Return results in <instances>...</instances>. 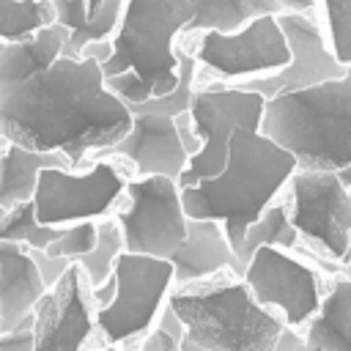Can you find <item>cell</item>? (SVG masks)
Masks as SVG:
<instances>
[{
  "label": "cell",
  "mask_w": 351,
  "mask_h": 351,
  "mask_svg": "<svg viewBox=\"0 0 351 351\" xmlns=\"http://www.w3.org/2000/svg\"><path fill=\"white\" fill-rule=\"evenodd\" d=\"M0 121L5 143L80 162L88 151L115 148L134 115L107 88L101 63L63 55L44 74L0 88Z\"/></svg>",
  "instance_id": "1"
},
{
  "label": "cell",
  "mask_w": 351,
  "mask_h": 351,
  "mask_svg": "<svg viewBox=\"0 0 351 351\" xmlns=\"http://www.w3.org/2000/svg\"><path fill=\"white\" fill-rule=\"evenodd\" d=\"M299 170L296 156L263 132L239 129L230 140V156L219 176L195 186H181L189 219H217L225 225L239 252L247 230L271 206L274 195Z\"/></svg>",
  "instance_id": "2"
},
{
  "label": "cell",
  "mask_w": 351,
  "mask_h": 351,
  "mask_svg": "<svg viewBox=\"0 0 351 351\" xmlns=\"http://www.w3.org/2000/svg\"><path fill=\"white\" fill-rule=\"evenodd\" d=\"M195 16L189 0H126L115 55L101 66L107 88L126 104L165 96L181 82L173 38Z\"/></svg>",
  "instance_id": "3"
},
{
  "label": "cell",
  "mask_w": 351,
  "mask_h": 351,
  "mask_svg": "<svg viewBox=\"0 0 351 351\" xmlns=\"http://www.w3.org/2000/svg\"><path fill=\"white\" fill-rule=\"evenodd\" d=\"M261 132L288 148L299 170L351 165V74L266 101Z\"/></svg>",
  "instance_id": "4"
},
{
  "label": "cell",
  "mask_w": 351,
  "mask_h": 351,
  "mask_svg": "<svg viewBox=\"0 0 351 351\" xmlns=\"http://www.w3.org/2000/svg\"><path fill=\"white\" fill-rule=\"evenodd\" d=\"M186 343L203 351H274L288 324L263 307L244 280H203L170 293Z\"/></svg>",
  "instance_id": "5"
},
{
  "label": "cell",
  "mask_w": 351,
  "mask_h": 351,
  "mask_svg": "<svg viewBox=\"0 0 351 351\" xmlns=\"http://www.w3.org/2000/svg\"><path fill=\"white\" fill-rule=\"evenodd\" d=\"M112 274L118 291L110 304L96 310V324L107 346H123L145 337L156 326L165 304L170 302L176 266L170 258L123 252Z\"/></svg>",
  "instance_id": "6"
},
{
  "label": "cell",
  "mask_w": 351,
  "mask_h": 351,
  "mask_svg": "<svg viewBox=\"0 0 351 351\" xmlns=\"http://www.w3.org/2000/svg\"><path fill=\"white\" fill-rule=\"evenodd\" d=\"M192 121L203 137V151L192 156L189 167L178 178L181 186H195L219 176L230 156V140L239 129L261 132L266 99L244 88H206L192 99Z\"/></svg>",
  "instance_id": "7"
},
{
  "label": "cell",
  "mask_w": 351,
  "mask_h": 351,
  "mask_svg": "<svg viewBox=\"0 0 351 351\" xmlns=\"http://www.w3.org/2000/svg\"><path fill=\"white\" fill-rule=\"evenodd\" d=\"M126 192L129 208L118 217L126 252L173 258L189 230L181 184L167 176H143Z\"/></svg>",
  "instance_id": "8"
},
{
  "label": "cell",
  "mask_w": 351,
  "mask_h": 351,
  "mask_svg": "<svg viewBox=\"0 0 351 351\" xmlns=\"http://www.w3.org/2000/svg\"><path fill=\"white\" fill-rule=\"evenodd\" d=\"M291 192L296 230L329 258L346 261L351 252V189L332 170H296Z\"/></svg>",
  "instance_id": "9"
},
{
  "label": "cell",
  "mask_w": 351,
  "mask_h": 351,
  "mask_svg": "<svg viewBox=\"0 0 351 351\" xmlns=\"http://www.w3.org/2000/svg\"><path fill=\"white\" fill-rule=\"evenodd\" d=\"M241 280L263 307L274 310L299 332L315 318L324 302L318 274L280 247H261L250 258Z\"/></svg>",
  "instance_id": "10"
},
{
  "label": "cell",
  "mask_w": 351,
  "mask_h": 351,
  "mask_svg": "<svg viewBox=\"0 0 351 351\" xmlns=\"http://www.w3.org/2000/svg\"><path fill=\"white\" fill-rule=\"evenodd\" d=\"M123 192L121 173L96 162L88 173H69V167H47L36 186V214L44 225L66 228L82 219L101 217Z\"/></svg>",
  "instance_id": "11"
},
{
  "label": "cell",
  "mask_w": 351,
  "mask_h": 351,
  "mask_svg": "<svg viewBox=\"0 0 351 351\" xmlns=\"http://www.w3.org/2000/svg\"><path fill=\"white\" fill-rule=\"evenodd\" d=\"M197 58L225 77L274 74L291 63V47L277 14L255 16L236 33L206 30L197 47Z\"/></svg>",
  "instance_id": "12"
},
{
  "label": "cell",
  "mask_w": 351,
  "mask_h": 351,
  "mask_svg": "<svg viewBox=\"0 0 351 351\" xmlns=\"http://www.w3.org/2000/svg\"><path fill=\"white\" fill-rule=\"evenodd\" d=\"M282 33L288 38L291 47V63L274 74L250 80L239 88L261 93L266 101L277 99L282 93H293V90H304L337 77L348 74V66L340 63V58L335 55V49H329L324 44V36L318 30V22L307 14V11H285L277 14Z\"/></svg>",
  "instance_id": "13"
},
{
  "label": "cell",
  "mask_w": 351,
  "mask_h": 351,
  "mask_svg": "<svg viewBox=\"0 0 351 351\" xmlns=\"http://www.w3.org/2000/svg\"><path fill=\"white\" fill-rule=\"evenodd\" d=\"M96 310L90 280L74 261L33 313L36 351H85L93 332H99Z\"/></svg>",
  "instance_id": "14"
},
{
  "label": "cell",
  "mask_w": 351,
  "mask_h": 351,
  "mask_svg": "<svg viewBox=\"0 0 351 351\" xmlns=\"http://www.w3.org/2000/svg\"><path fill=\"white\" fill-rule=\"evenodd\" d=\"M110 151L126 156L140 176H167L176 181L184 176V170L192 162V156L186 154L178 137L176 118L156 112L134 115L129 134Z\"/></svg>",
  "instance_id": "15"
},
{
  "label": "cell",
  "mask_w": 351,
  "mask_h": 351,
  "mask_svg": "<svg viewBox=\"0 0 351 351\" xmlns=\"http://www.w3.org/2000/svg\"><path fill=\"white\" fill-rule=\"evenodd\" d=\"M173 266H176V285H192L203 282L214 274L233 271L244 277V263L239 252L233 250L228 230L217 219H189V230L184 244L173 252Z\"/></svg>",
  "instance_id": "16"
},
{
  "label": "cell",
  "mask_w": 351,
  "mask_h": 351,
  "mask_svg": "<svg viewBox=\"0 0 351 351\" xmlns=\"http://www.w3.org/2000/svg\"><path fill=\"white\" fill-rule=\"evenodd\" d=\"M49 291L30 247L0 241V335L30 318Z\"/></svg>",
  "instance_id": "17"
},
{
  "label": "cell",
  "mask_w": 351,
  "mask_h": 351,
  "mask_svg": "<svg viewBox=\"0 0 351 351\" xmlns=\"http://www.w3.org/2000/svg\"><path fill=\"white\" fill-rule=\"evenodd\" d=\"M69 38H71V30L55 22L25 41L3 44V49H0V88L25 82V80L52 69L63 58Z\"/></svg>",
  "instance_id": "18"
},
{
  "label": "cell",
  "mask_w": 351,
  "mask_h": 351,
  "mask_svg": "<svg viewBox=\"0 0 351 351\" xmlns=\"http://www.w3.org/2000/svg\"><path fill=\"white\" fill-rule=\"evenodd\" d=\"M69 165H71V159L66 154H44V151H33V148H25L16 143H5L3 181H0L3 214L19 203L36 197L38 178L47 167H69Z\"/></svg>",
  "instance_id": "19"
},
{
  "label": "cell",
  "mask_w": 351,
  "mask_h": 351,
  "mask_svg": "<svg viewBox=\"0 0 351 351\" xmlns=\"http://www.w3.org/2000/svg\"><path fill=\"white\" fill-rule=\"evenodd\" d=\"M302 335L324 351H351V277H337L332 282L324 293L321 310Z\"/></svg>",
  "instance_id": "20"
},
{
  "label": "cell",
  "mask_w": 351,
  "mask_h": 351,
  "mask_svg": "<svg viewBox=\"0 0 351 351\" xmlns=\"http://www.w3.org/2000/svg\"><path fill=\"white\" fill-rule=\"evenodd\" d=\"M195 16L186 30H219L236 33L263 14H282V5L274 0H189Z\"/></svg>",
  "instance_id": "21"
},
{
  "label": "cell",
  "mask_w": 351,
  "mask_h": 351,
  "mask_svg": "<svg viewBox=\"0 0 351 351\" xmlns=\"http://www.w3.org/2000/svg\"><path fill=\"white\" fill-rule=\"evenodd\" d=\"M299 236H302V233L296 230V225H293L288 208H285L282 203H271V206L261 214V219L252 222V228L247 230L244 244H241V250H239V258H241V263H244V269H247L250 258H252L261 247L293 250V247L299 244Z\"/></svg>",
  "instance_id": "22"
},
{
  "label": "cell",
  "mask_w": 351,
  "mask_h": 351,
  "mask_svg": "<svg viewBox=\"0 0 351 351\" xmlns=\"http://www.w3.org/2000/svg\"><path fill=\"white\" fill-rule=\"evenodd\" d=\"M58 22L52 0H3V41H25Z\"/></svg>",
  "instance_id": "23"
},
{
  "label": "cell",
  "mask_w": 351,
  "mask_h": 351,
  "mask_svg": "<svg viewBox=\"0 0 351 351\" xmlns=\"http://www.w3.org/2000/svg\"><path fill=\"white\" fill-rule=\"evenodd\" d=\"M63 228L44 225L36 214V200H25L14 206L11 211L3 214V228H0V241H16L30 250H49V244L60 236Z\"/></svg>",
  "instance_id": "24"
},
{
  "label": "cell",
  "mask_w": 351,
  "mask_h": 351,
  "mask_svg": "<svg viewBox=\"0 0 351 351\" xmlns=\"http://www.w3.org/2000/svg\"><path fill=\"white\" fill-rule=\"evenodd\" d=\"M126 252V241H123V230L118 225V219H104L99 222V241H96V250L90 255H85L82 261H77L88 280H90V288L107 282L115 271V263L118 258Z\"/></svg>",
  "instance_id": "25"
},
{
  "label": "cell",
  "mask_w": 351,
  "mask_h": 351,
  "mask_svg": "<svg viewBox=\"0 0 351 351\" xmlns=\"http://www.w3.org/2000/svg\"><path fill=\"white\" fill-rule=\"evenodd\" d=\"M96 241H99V225L93 219H82V222L66 225L60 230V236L49 244L47 255L69 258V261H82L85 255H90L96 250Z\"/></svg>",
  "instance_id": "26"
},
{
  "label": "cell",
  "mask_w": 351,
  "mask_h": 351,
  "mask_svg": "<svg viewBox=\"0 0 351 351\" xmlns=\"http://www.w3.org/2000/svg\"><path fill=\"white\" fill-rule=\"evenodd\" d=\"M332 49L343 66H351V0H324Z\"/></svg>",
  "instance_id": "27"
},
{
  "label": "cell",
  "mask_w": 351,
  "mask_h": 351,
  "mask_svg": "<svg viewBox=\"0 0 351 351\" xmlns=\"http://www.w3.org/2000/svg\"><path fill=\"white\" fill-rule=\"evenodd\" d=\"M52 3L58 11V25L69 27L71 33H77L88 25V19H90L88 0H52Z\"/></svg>",
  "instance_id": "28"
},
{
  "label": "cell",
  "mask_w": 351,
  "mask_h": 351,
  "mask_svg": "<svg viewBox=\"0 0 351 351\" xmlns=\"http://www.w3.org/2000/svg\"><path fill=\"white\" fill-rule=\"evenodd\" d=\"M36 315L25 318L16 329L0 335V351H36Z\"/></svg>",
  "instance_id": "29"
},
{
  "label": "cell",
  "mask_w": 351,
  "mask_h": 351,
  "mask_svg": "<svg viewBox=\"0 0 351 351\" xmlns=\"http://www.w3.org/2000/svg\"><path fill=\"white\" fill-rule=\"evenodd\" d=\"M30 252H33V258H36V263H38V269H41V274H44V280H47L49 288H52V285L69 271V266L74 263V261H69V258L47 255L44 250H30Z\"/></svg>",
  "instance_id": "30"
},
{
  "label": "cell",
  "mask_w": 351,
  "mask_h": 351,
  "mask_svg": "<svg viewBox=\"0 0 351 351\" xmlns=\"http://www.w3.org/2000/svg\"><path fill=\"white\" fill-rule=\"evenodd\" d=\"M176 129H178V137H181L186 154H189V156H197V154L203 151V137H200L197 129H195L192 112H181V115L176 118Z\"/></svg>",
  "instance_id": "31"
},
{
  "label": "cell",
  "mask_w": 351,
  "mask_h": 351,
  "mask_svg": "<svg viewBox=\"0 0 351 351\" xmlns=\"http://www.w3.org/2000/svg\"><path fill=\"white\" fill-rule=\"evenodd\" d=\"M112 55H115V44H112V38L90 41V44H85L82 52H80V58H85V60H96V63H101V66H104Z\"/></svg>",
  "instance_id": "32"
},
{
  "label": "cell",
  "mask_w": 351,
  "mask_h": 351,
  "mask_svg": "<svg viewBox=\"0 0 351 351\" xmlns=\"http://www.w3.org/2000/svg\"><path fill=\"white\" fill-rule=\"evenodd\" d=\"M299 340H302V332H299V329H291V326H288V332L282 335V340H280V346H277L274 351H293Z\"/></svg>",
  "instance_id": "33"
},
{
  "label": "cell",
  "mask_w": 351,
  "mask_h": 351,
  "mask_svg": "<svg viewBox=\"0 0 351 351\" xmlns=\"http://www.w3.org/2000/svg\"><path fill=\"white\" fill-rule=\"evenodd\" d=\"M274 3H280L282 14H285V11H310L315 0H274Z\"/></svg>",
  "instance_id": "34"
},
{
  "label": "cell",
  "mask_w": 351,
  "mask_h": 351,
  "mask_svg": "<svg viewBox=\"0 0 351 351\" xmlns=\"http://www.w3.org/2000/svg\"><path fill=\"white\" fill-rule=\"evenodd\" d=\"M293 351H324L321 346H315V343H310V340H304V335H302V340L296 343V348Z\"/></svg>",
  "instance_id": "35"
},
{
  "label": "cell",
  "mask_w": 351,
  "mask_h": 351,
  "mask_svg": "<svg viewBox=\"0 0 351 351\" xmlns=\"http://www.w3.org/2000/svg\"><path fill=\"white\" fill-rule=\"evenodd\" d=\"M337 176H340V181L351 189V165H348V167H343V170H337Z\"/></svg>",
  "instance_id": "36"
},
{
  "label": "cell",
  "mask_w": 351,
  "mask_h": 351,
  "mask_svg": "<svg viewBox=\"0 0 351 351\" xmlns=\"http://www.w3.org/2000/svg\"><path fill=\"white\" fill-rule=\"evenodd\" d=\"M101 5H104V0H88V8H90V14H96Z\"/></svg>",
  "instance_id": "37"
},
{
  "label": "cell",
  "mask_w": 351,
  "mask_h": 351,
  "mask_svg": "<svg viewBox=\"0 0 351 351\" xmlns=\"http://www.w3.org/2000/svg\"><path fill=\"white\" fill-rule=\"evenodd\" d=\"M184 351H203V348H197V346H192V343L184 340Z\"/></svg>",
  "instance_id": "38"
},
{
  "label": "cell",
  "mask_w": 351,
  "mask_h": 351,
  "mask_svg": "<svg viewBox=\"0 0 351 351\" xmlns=\"http://www.w3.org/2000/svg\"><path fill=\"white\" fill-rule=\"evenodd\" d=\"M348 74H351V66H348Z\"/></svg>",
  "instance_id": "39"
}]
</instances>
